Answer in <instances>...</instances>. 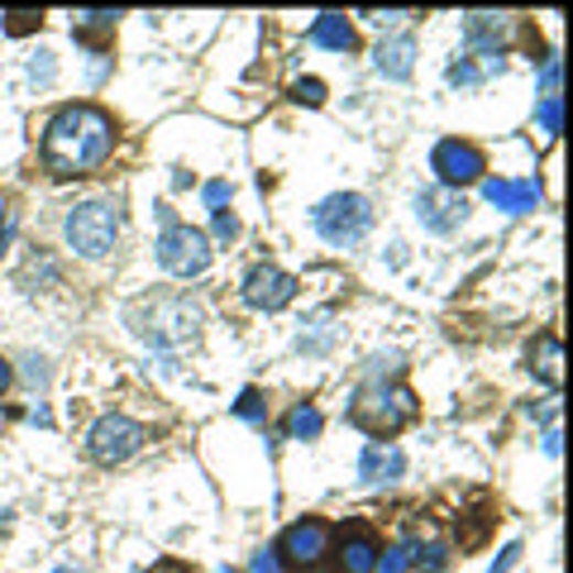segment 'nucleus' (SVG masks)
I'll return each instance as SVG.
<instances>
[{"label":"nucleus","mask_w":573,"mask_h":573,"mask_svg":"<svg viewBox=\"0 0 573 573\" xmlns=\"http://www.w3.org/2000/svg\"><path fill=\"white\" fill-rule=\"evenodd\" d=\"M115 153V115L91 106V100H72V106L53 110L43 125V167L57 182L86 177Z\"/></svg>","instance_id":"obj_1"},{"label":"nucleus","mask_w":573,"mask_h":573,"mask_svg":"<svg viewBox=\"0 0 573 573\" xmlns=\"http://www.w3.org/2000/svg\"><path fill=\"white\" fill-rule=\"evenodd\" d=\"M201 321H206V311L182 292H149V296L125 306V325L134 329L139 339L158 344V349H182V344H192L201 335Z\"/></svg>","instance_id":"obj_2"},{"label":"nucleus","mask_w":573,"mask_h":573,"mask_svg":"<svg viewBox=\"0 0 573 573\" xmlns=\"http://www.w3.org/2000/svg\"><path fill=\"white\" fill-rule=\"evenodd\" d=\"M421 421V401H415L411 387H401V382H368V387H358L354 401H349V425L358 430H368V435H397V430H407Z\"/></svg>","instance_id":"obj_3"},{"label":"nucleus","mask_w":573,"mask_h":573,"mask_svg":"<svg viewBox=\"0 0 573 573\" xmlns=\"http://www.w3.org/2000/svg\"><path fill=\"white\" fill-rule=\"evenodd\" d=\"M63 235H67V244H72V249H77L82 258H106V253L115 249V239H120V206H115V201H106V196L82 201V206L67 210Z\"/></svg>","instance_id":"obj_4"},{"label":"nucleus","mask_w":573,"mask_h":573,"mask_svg":"<svg viewBox=\"0 0 573 573\" xmlns=\"http://www.w3.org/2000/svg\"><path fill=\"white\" fill-rule=\"evenodd\" d=\"M311 220H315V229H321L325 244L349 249V244H358L372 229V201L358 196V192H335L311 210Z\"/></svg>","instance_id":"obj_5"},{"label":"nucleus","mask_w":573,"mask_h":573,"mask_svg":"<svg viewBox=\"0 0 573 573\" xmlns=\"http://www.w3.org/2000/svg\"><path fill=\"white\" fill-rule=\"evenodd\" d=\"M378 554H382V540L368 521H344L335 526L329 536V550H325V573H372L378 569Z\"/></svg>","instance_id":"obj_6"},{"label":"nucleus","mask_w":573,"mask_h":573,"mask_svg":"<svg viewBox=\"0 0 573 573\" xmlns=\"http://www.w3.org/2000/svg\"><path fill=\"white\" fill-rule=\"evenodd\" d=\"M329 536H335V526L321 521V516H306V521H296V526L282 530V540L272 544V554H278V564L292 569V573H315L325 564Z\"/></svg>","instance_id":"obj_7"},{"label":"nucleus","mask_w":573,"mask_h":573,"mask_svg":"<svg viewBox=\"0 0 573 573\" xmlns=\"http://www.w3.org/2000/svg\"><path fill=\"white\" fill-rule=\"evenodd\" d=\"M158 263L172 278H201L210 268V239L192 225H167L158 235Z\"/></svg>","instance_id":"obj_8"},{"label":"nucleus","mask_w":573,"mask_h":573,"mask_svg":"<svg viewBox=\"0 0 573 573\" xmlns=\"http://www.w3.org/2000/svg\"><path fill=\"white\" fill-rule=\"evenodd\" d=\"M143 440H149V430H143L139 421L110 411V415H100V421L91 425V435H86V454H91L96 464H125V458H134L143 450Z\"/></svg>","instance_id":"obj_9"},{"label":"nucleus","mask_w":573,"mask_h":573,"mask_svg":"<svg viewBox=\"0 0 573 573\" xmlns=\"http://www.w3.org/2000/svg\"><path fill=\"white\" fill-rule=\"evenodd\" d=\"M430 163H435L444 186H468V182L487 177V158H483L478 143H468V139H440L435 153H430Z\"/></svg>","instance_id":"obj_10"},{"label":"nucleus","mask_w":573,"mask_h":573,"mask_svg":"<svg viewBox=\"0 0 573 573\" xmlns=\"http://www.w3.org/2000/svg\"><path fill=\"white\" fill-rule=\"evenodd\" d=\"M296 296V278L272 263H258L244 272V301H249L253 311H282L286 301Z\"/></svg>","instance_id":"obj_11"},{"label":"nucleus","mask_w":573,"mask_h":573,"mask_svg":"<svg viewBox=\"0 0 573 573\" xmlns=\"http://www.w3.org/2000/svg\"><path fill=\"white\" fill-rule=\"evenodd\" d=\"M511 34V14H468L464 20V43L483 53L487 72H501V43Z\"/></svg>","instance_id":"obj_12"},{"label":"nucleus","mask_w":573,"mask_h":573,"mask_svg":"<svg viewBox=\"0 0 573 573\" xmlns=\"http://www.w3.org/2000/svg\"><path fill=\"white\" fill-rule=\"evenodd\" d=\"M415 215H421L425 229H435V235H450L468 220V201L454 196V192H415Z\"/></svg>","instance_id":"obj_13"},{"label":"nucleus","mask_w":573,"mask_h":573,"mask_svg":"<svg viewBox=\"0 0 573 573\" xmlns=\"http://www.w3.org/2000/svg\"><path fill=\"white\" fill-rule=\"evenodd\" d=\"M483 196L493 201L497 210L507 215H526L540 206V182L526 177V182H507V177H483Z\"/></svg>","instance_id":"obj_14"},{"label":"nucleus","mask_w":573,"mask_h":573,"mask_svg":"<svg viewBox=\"0 0 573 573\" xmlns=\"http://www.w3.org/2000/svg\"><path fill=\"white\" fill-rule=\"evenodd\" d=\"M407 473V454L397 450L392 440H372L364 454H358V478L364 483H397Z\"/></svg>","instance_id":"obj_15"},{"label":"nucleus","mask_w":573,"mask_h":573,"mask_svg":"<svg viewBox=\"0 0 573 573\" xmlns=\"http://www.w3.org/2000/svg\"><path fill=\"white\" fill-rule=\"evenodd\" d=\"M115 24H120V10H77L72 14V39L96 57H106V39L115 34Z\"/></svg>","instance_id":"obj_16"},{"label":"nucleus","mask_w":573,"mask_h":573,"mask_svg":"<svg viewBox=\"0 0 573 573\" xmlns=\"http://www.w3.org/2000/svg\"><path fill=\"white\" fill-rule=\"evenodd\" d=\"M311 43H315V48H329V53H354L358 34H354V24L344 20V14H315Z\"/></svg>","instance_id":"obj_17"},{"label":"nucleus","mask_w":573,"mask_h":573,"mask_svg":"<svg viewBox=\"0 0 573 573\" xmlns=\"http://www.w3.org/2000/svg\"><path fill=\"white\" fill-rule=\"evenodd\" d=\"M378 72L382 77H411V63H415V39L411 34H397V39H387V43H378Z\"/></svg>","instance_id":"obj_18"},{"label":"nucleus","mask_w":573,"mask_h":573,"mask_svg":"<svg viewBox=\"0 0 573 573\" xmlns=\"http://www.w3.org/2000/svg\"><path fill=\"white\" fill-rule=\"evenodd\" d=\"M559 364H564V349H559V339H554V335H540L536 349H530V368H536L550 387H559V378H564V368H559Z\"/></svg>","instance_id":"obj_19"},{"label":"nucleus","mask_w":573,"mask_h":573,"mask_svg":"<svg viewBox=\"0 0 573 573\" xmlns=\"http://www.w3.org/2000/svg\"><path fill=\"white\" fill-rule=\"evenodd\" d=\"M321 425H325V415L315 411V407H306V401H296L292 411H286V440H315L321 435Z\"/></svg>","instance_id":"obj_20"},{"label":"nucleus","mask_w":573,"mask_h":573,"mask_svg":"<svg viewBox=\"0 0 573 573\" xmlns=\"http://www.w3.org/2000/svg\"><path fill=\"white\" fill-rule=\"evenodd\" d=\"M536 125L544 129V134H559L564 129V106H559V96H540V106H536Z\"/></svg>","instance_id":"obj_21"},{"label":"nucleus","mask_w":573,"mask_h":573,"mask_svg":"<svg viewBox=\"0 0 573 573\" xmlns=\"http://www.w3.org/2000/svg\"><path fill=\"white\" fill-rule=\"evenodd\" d=\"M372 573H411V544H387Z\"/></svg>","instance_id":"obj_22"},{"label":"nucleus","mask_w":573,"mask_h":573,"mask_svg":"<svg viewBox=\"0 0 573 573\" xmlns=\"http://www.w3.org/2000/svg\"><path fill=\"white\" fill-rule=\"evenodd\" d=\"M39 24H43L39 10H10V14H6V34H34Z\"/></svg>","instance_id":"obj_23"},{"label":"nucleus","mask_w":573,"mask_h":573,"mask_svg":"<svg viewBox=\"0 0 573 573\" xmlns=\"http://www.w3.org/2000/svg\"><path fill=\"white\" fill-rule=\"evenodd\" d=\"M292 100H301V106H321V100H325V82H315V77L296 82L292 86Z\"/></svg>","instance_id":"obj_24"},{"label":"nucleus","mask_w":573,"mask_h":573,"mask_svg":"<svg viewBox=\"0 0 573 573\" xmlns=\"http://www.w3.org/2000/svg\"><path fill=\"white\" fill-rule=\"evenodd\" d=\"M483 82V72L468 63V57H458V63L450 67V86H478Z\"/></svg>","instance_id":"obj_25"},{"label":"nucleus","mask_w":573,"mask_h":573,"mask_svg":"<svg viewBox=\"0 0 573 573\" xmlns=\"http://www.w3.org/2000/svg\"><path fill=\"white\" fill-rule=\"evenodd\" d=\"M444 564H450V550H444V544H425L421 550V573H444Z\"/></svg>","instance_id":"obj_26"},{"label":"nucleus","mask_w":573,"mask_h":573,"mask_svg":"<svg viewBox=\"0 0 573 573\" xmlns=\"http://www.w3.org/2000/svg\"><path fill=\"white\" fill-rule=\"evenodd\" d=\"M235 411L244 415V421H263V415H268V411H263V397H258L253 387H249V392H244V397L235 401Z\"/></svg>","instance_id":"obj_27"},{"label":"nucleus","mask_w":573,"mask_h":573,"mask_svg":"<svg viewBox=\"0 0 573 573\" xmlns=\"http://www.w3.org/2000/svg\"><path fill=\"white\" fill-rule=\"evenodd\" d=\"M364 20H372L378 29H397L401 20H411V10H364Z\"/></svg>","instance_id":"obj_28"},{"label":"nucleus","mask_w":573,"mask_h":573,"mask_svg":"<svg viewBox=\"0 0 573 573\" xmlns=\"http://www.w3.org/2000/svg\"><path fill=\"white\" fill-rule=\"evenodd\" d=\"M29 77H34V82H48V77H53V53H34V57H29Z\"/></svg>","instance_id":"obj_29"},{"label":"nucleus","mask_w":573,"mask_h":573,"mask_svg":"<svg viewBox=\"0 0 573 573\" xmlns=\"http://www.w3.org/2000/svg\"><path fill=\"white\" fill-rule=\"evenodd\" d=\"M249 573H282L278 554H272V550H258V554H253V564H249Z\"/></svg>","instance_id":"obj_30"},{"label":"nucleus","mask_w":573,"mask_h":573,"mask_svg":"<svg viewBox=\"0 0 573 573\" xmlns=\"http://www.w3.org/2000/svg\"><path fill=\"white\" fill-rule=\"evenodd\" d=\"M215 235H220V239H235V235H239V220H235L229 210H215Z\"/></svg>","instance_id":"obj_31"},{"label":"nucleus","mask_w":573,"mask_h":573,"mask_svg":"<svg viewBox=\"0 0 573 573\" xmlns=\"http://www.w3.org/2000/svg\"><path fill=\"white\" fill-rule=\"evenodd\" d=\"M544 96H559V57H544Z\"/></svg>","instance_id":"obj_32"},{"label":"nucleus","mask_w":573,"mask_h":573,"mask_svg":"<svg viewBox=\"0 0 573 573\" xmlns=\"http://www.w3.org/2000/svg\"><path fill=\"white\" fill-rule=\"evenodd\" d=\"M206 201H210L215 210H225V201H229V186H225V182H210V186H206Z\"/></svg>","instance_id":"obj_33"},{"label":"nucleus","mask_w":573,"mask_h":573,"mask_svg":"<svg viewBox=\"0 0 573 573\" xmlns=\"http://www.w3.org/2000/svg\"><path fill=\"white\" fill-rule=\"evenodd\" d=\"M516 554H521V544H507V550H501V559L493 564V573H507V569L516 564Z\"/></svg>","instance_id":"obj_34"},{"label":"nucleus","mask_w":573,"mask_h":573,"mask_svg":"<svg viewBox=\"0 0 573 573\" xmlns=\"http://www.w3.org/2000/svg\"><path fill=\"white\" fill-rule=\"evenodd\" d=\"M10 382H14V372H10V364H6V358H0V397L10 392Z\"/></svg>","instance_id":"obj_35"},{"label":"nucleus","mask_w":573,"mask_h":573,"mask_svg":"<svg viewBox=\"0 0 573 573\" xmlns=\"http://www.w3.org/2000/svg\"><path fill=\"white\" fill-rule=\"evenodd\" d=\"M57 573H72V569H57Z\"/></svg>","instance_id":"obj_36"}]
</instances>
